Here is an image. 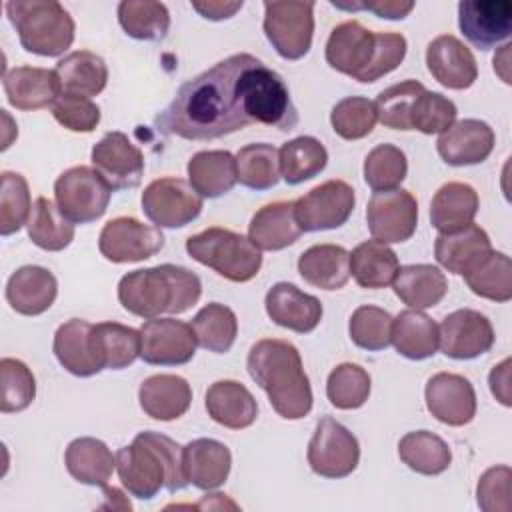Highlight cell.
<instances>
[{
  "label": "cell",
  "instance_id": "7dc6e473",
  "mask_svg": "<svg viewBox=\"0 0 512 512\" xmlns=\"http://www.w3.org/2000/svg\"><path fill=\"white\" fill-rule=\"evenodd\" d=\"M464 280L480 298L492 302H508L512 298V264L504 252L492 250Z\"/></svg>",
  "mask_w": 512,
  "mask_h": 512
},
{
  "label": "cell",
  "instance_id": "6f0895ef",
  "mask_svg": "<svg viewBox=\"0 0 512 512\" xmlns=\"http://www.w3.org/2000/svg\"><path fill=\"white\" fill-rule=\"evenodd\" d=\"M58 124L72 132H92L100 122V108L88 96L76 92H62L52 106Z\"/></svg>",
  "mask_w": 512,
  "mask_h": 512
},
{
  "label": "cell",
  "instance_id": "2e32d148",
  "mask_svg": "<svg viewBox=\"0 0 512 512\" xmlns=\"http://www.w3.org/2000/svg\"><path fill=\"white\" fill-rule=\"evenodd\" d=\"M366 224L374 240L384 244L406 242L418 224V202L402 188L374 192L366 206Z\"/></svg>",
  "mask_w": 512,
  "mask_h": 512
},
{
  "label": "cell",
  "instance_id": "52a82bcc",
  "mask_svg": "<svg viewBox=\"0 0 512 512\" xmlns=\"http://www.w3.org/2000/svg\"><path fill=\"white\" fill-rule=\"evenodd\" d=\"M186 252L230 282H248L262 266V250L250 238L220 226L192 234L186 240Z\"/></svg>",
  "mask_w": 512,
  "mask_h": 512
},
{
  "label": "cell",
  "instance_id": "f546056e",
  "mask_svg": "<svg viewBox=\"0 0 512 512\" xmlns=\"http://www.w3.org/2000/svg\"><path fill=\"white\" fill-rule=\"evenodd\" d=\"M232 454L214 438H196L184 446V474L200 490L222 486L230 474Z\"/></svg>",
  "mask_w": 512,
  "mask_h": 512
},
{
  "label": "cell",
  "instance_id": "b9f144b4",
  "mask_svg": "<svg viewBox=\"0 0 512 512\" xmlns=\"http://www.w3.org/2000/svg\"><path fill=\"white\" fill-rule=\"evenodd\" d=\"M278 158L280 176L292 186L318 176L328 164V152L314 136H298L284 142L278 150Z\"/></svg>",
  "mask_w": 512,
  "mask_h": 512
},
{
  "label": "cell",
  "instance_id": "f5cc1de1",
  "mask_svg": "<svg viewBox=\"0 0 512 512\" xmlns=\"http://www.w3.org/2000/svg\"><path fill=\"white\" fill-rule=\"evenodd\" d=\"M392 316L378 306H358L348 322V332L358 348L376 352L390 346L392 340Z\"/></svg>",
  "mask_w": 512,
  "mask_h": 512
},
{
  "label": "cell",
  "instance_id": "91938a15",
  "mask_svg": "<svg viewBox=\"0 0 512 512\" xmlns=\"http://www.w3.org/2000/svg\"><path fill=\"white\" fill-rule=\"evenodd\" d=\"M338 8H362V10H370L380 18H388V20H402L406 18L412 8L414 2H398V0H378V2H356V4H334Z\"/></svg>",
  "mask_w": 512,
  "mask_h": 512
},
{
  "label": "cell",
  "instance_id": "e575fe53",
  "mask_svg": "<svg viewBox=\"0 0 512 512\" xmlns=\"http://www.w3.org/2000/svg\"><path fill=\"white\" fill-rule=\"evenodd\" d=\"M394 294L414 310L436 306L448 292V280L438 266L432 264H408L398 268L394 282Z\"/></svg>",
  "mask_w": 512,
  "mask_h": 512
},
{
  "label": "cell",
  "instance_id": "44dd1931",
  "mask_svg": "<svg viewBox=\"0 0 512 512\" xmlns=\"http://www.w3.org/2000/svg\"><path fill=\"white\" fill-rule=\"evenodd\" d=\"M426 66L434 80L450 90H466L478 78L472 50L452 34H440L428 44Z\"/></svg>",
  "mask_w": 512,
  "mask_h": 512
},
{
  "label": "cell",
  "instance_id": "83f0119b",
  "mask_svg": "<svg viewBox=\"0 0 512 512\" xmlns=\"http://www.w3.org/2000/svg\"><path fill=\"white\" fill-rule=\"evenodd\" d=\"M208 416L230 430H244L254 424L258 404L252 392L236 380H216L206 390Z\"/></svg>",
  "mask_w": 512,
  "mask_h": 512
},
{
  "label": "cell",
  "instance_id": "db71d44e",
  "mask_svg": "<svg viewBox=\"0 0 512 512\" xmlns=\"http://www.w3.org/2000/svg\"><path fill=\"white\" fill-rule=\"evenodd\" d=\"M376 122V104L364 96L342 98L330 112V124L334 132L344 140H360L368 136Z\"/></svg>",
  "mask_w": 512,
  "mask_h": 512
},
{
  "label": "cell",
  "instance_id": "7bdbcfd3",
  "mask_svg": "<svg viewBox=\"0 0 512 512\" xmlns=\"http://www.w3.org/2000/svg\"><path fill=\"white\" fill-rule=\"evenodd\" d=\"M26 228L30 240L48 252L64 250L74 240V224L46 196H38L32 202Z\"/></svg>",
  "mask_w": 512,
  "mask_h": 512
},
{
  "label": "cell",
  "instance_id": "ffe728a7",
  "mask_svg": "<svg viewBox=\"0 0 512 512\" xmlns=\"http://www.w3.org/2000/svg\"><path fill=\"white\" fill-rule=\"evenodd\" d=\"M428 412L442 424L464 426L476 416V392L468 378L454 372H438L424 388Z\"/></svg>",
  "mask_w": 512,
  "mask_h": 512
},
{
  "label": "cell",
  "instance_id": "484cf974",
  "mask_svg": "<svg viewBox=\"0 0 512 512\" xmlns=\"http://www.w3.org/2000/svg\"><path fill=\"white\" fill-rule=\"evenodd\" d=\"M56 276L44 266H22L6 282V300L10 308L24 316L44 314L56 300Z\"/></svg>",
  "mask_w": 512,
  "mask_h": 512
},
{
  "label": "cell",
  "instance_id": "6da1fadb",
  "mask_svg": "<svg viewBox=\"0 0 512 512\" xmlns=\"http://www.w3.org/2000/svg\"><path fill=\"white\" fill-rule=\"evenodd\" d=\"M258 58L232 54L184 82L156 118L166 134L186 140H216L252 124L244 100V72Z\"/></svg>",
  "mask_w": 512,
  "mask_h": 512
},
{
  "label": "cell",
  "instance_id": "bcb514c9",
  "mask_svg": "<svg viewBox=\"0 0 512 512\" xmlns=\"http://www.w3.org/2000/svg\"><path fill=\"white\" fill-rule=\"evenodd\" d=\"M238 182L252 190L274 188L280 180L278 148L266 142L248 144L236 154Z\"/></svg>",
  "mask_w": 512,
  "mask_h": 512
},
{
  "label": "cell",
  "instance_id": "7a4b0ae2",
  "mask_svg": "<svg viewBox=\"0 0 512 512\" xmlns=\"http://www.w3.org/2000/svg\"><path fill=\"white\" fill-rule=\"evenodd\" d=\"M246 368L250 378L266 392L270 406L286 420H300L312 410V388L294 344L262 338L252 344Z\"/></svg>",
  "mask_w": 512,
  "mask_h": 512
},
{
  "label": "cell",
  "instance_id": "ac0fdd59",
  "mask_svg": "<svg viewBox=\"0 0 512 512\" xmlns=\"http://www.w3.org/2000/svg\"><path fill=\"white\" fill-rule=\"evenodd\" d=\"M90 158L112 190H130L142 182L144 156L124 132H106L94 144Z\"/></svg>",
  "mask_w": 512,
  "mask_h": 512
},
{
  "label": "cell",
  "instance_id": "11a10c76",
  "mask_svg": "<svg viewBox=\"0 0 512 512\" xmlns=\"http://www.w3.org/2000/svg\"><path fill=\"white\" fill-rule=\"evenodd\" d=\"M32 202L30 188L22 174L2 172V190H0V234L10 236L18 232L30 218Z\"/></svg>",
  "mask_w": 512,
  "mask_h": 512
},
{
  "label": "cell",
  "instance_id": "836d02e7",
  "mask_svg": "<svg viewBox=\"0 0 512 512\" xmlns=\"http://www.w3.org/2000/svg\"><path fill=\"white\" fill-rule=\"evenodd\" d=\"M300 276L320 290H338L350 278V252L338 244H314L298 258Z\"/></svg>",
  "mask_w": 512,
  "mask_h": 512
},
{
  "label": "cell",
  "instance_id": "8d00e7d4",
  "mask_svg": "<svg viewBox=\"0 0 512 512\" xmlns=\"http://www.w3.org/2000/svg\"><path fill=\"white\" fill-rule=\"evenodd\" d=\"M90 342L102 370L128 368L140 356V330L118 322L92 324Z\"/></svg>",
  "mask_w": 512,
  "mask_h": 512
},
{
  "label": "cell",
  "instance_id": "94428289",
  "mask_svg": "<svg viewBox=\"0 0 512 512\" xmlns=\"http://www.w3.org/2000/svg\"><path fill=\"white\" fill-rule=\"evenodd\" d=\"M488 384H490L494 398L500 404H504V406L512 404V400H510V358H504L498 366L492 368V372L488 376Z\"/></svg>",
  "mask_w": 512,
  "mask_h": 512
},
{
  "label": "cell",
  "instance_id": "5b68a950",
  "mask_svg": "<svg viewBox=\"0 0 512 512\" xmlns=\"http://www.w3.org/2000/svg\"><path fill=\"white\" fill-rule=\"evenodd\" d=\"M200 294L198 274L176 264L134 270L118 282L122 308L146 320L160 318V314H182L200 300Z\"/></svg>",
  "mask_w": 512,
  "mask_h": 512
},
{
  "label": "cell",
  "instance_id": "d590c367",
  "mask_svg": "<svg viewBox=\"0 0 512 512\" xmlns=\"http://www.w3.org/2000/svg\"><path fill=\"white\" fill-rule=\"evenodd\" d=\"M478 206V192L470 184L446 182L432 196L430 222L440 234L454 232L474 222Z\"/></svg>",
  "mask_w": 512,
  "mask_h": 512
},
{
  "label": "cell",
  "instance_id": "5bb4252c",
  "mask_svg": "<svg viewBox=\"0 0 512 512\" xmlns=\"http://www.w3.org/2000/svg\"><path fill=\"white\" fill-rule=\"evenodd\" d=\"M356 204L354 188L344 180H326L294 202L302 232L334 230L346 224Z\"/></svg>",
  "mask_w": 512,
  "mask_h": 512
},
{
  "label": "cell",
  "instance_id": "30bf717a",
  "mask_svg": "<svg viewBox=\"0 0 512 512\" xmlns=\"http://www.w3.org/2000/svg\"><path fill=\"white\" fill-rule=\"evenodd\" d=\"M264 34L286 60L308 54L314 34V2H264Z\"/></svg>",
  "mask_w": 512,
  "mask_h": 512
},
{
  "label": "cell",
  "instance_id": "4fadbf2b",
  "mask_svg": "<svg viewBox=\"0 0 512 512\" xmlns=\"http://www.w3.org/2000/svg\"><path fill=\"white\" fill-rule=\"evenodd\" d=\"M164 248V234L158 226L144 224L132 216H118L104 224L98 236L100 254L114 262H142Z\"/></svg>",
  "mask_w": 512,
  "mask_h": 512
},
{
  "label": "cell",
  "instance_id": "74e56055",
  "mask_svg": "<svg viewBox=\"0 0 512 512\" xmlns=\"http://www.w3.org/2000/svg\"><path fill=\"white\" fill-rule=\"evenodd\" d=\"M396 352L408 360H426L438 350V324L424 312L408 308L392 320Z\"/></svg>",
  "mask_w": 512,
  "mask_h": 512
},
{
  "label": "cell",
  "instance_id": "9f6ffc18",
  "mask_svg": "<svg viewBox=\"0 0 512 512\" xmlns=\"http://www.w3.org/2000/svg\"><path fill=\"white\" fill-rule=\"evenodd\" d=\"M456 104L440 92L424 90L412 108L410 114V130H418L422 134H442L456 120Z\"/></svg>",
  "mask_w": 512,
  "mask_h": 512
},
{
  "label": "cell",
  "instance_id": "ba28073f",
  "mask_svg": "<svg viewBox=\"0 0 512 512\" xmlns=\"http://www.w3.org/2000/svg\"><path fill=\"white\" fill-rule=\"evenodd\" d=\"M242 80L246 112L252 122L274 126L282 132L298 124L296 106L278 72L270 70L262 60H256L246 68Z\"/></svg>",
  "mask_w": 512,
  "mask_h": 512
},
{
  "label": "cell",
  "instance_id": "ab89813d",
  "mask_svg": "<svg viewBox=\"0 0 512 512\" xmlns=\"http://www.w3.org/2000/svg\"><path fill=\"white\" fill-rule=\"evenodd\" d=\"M400 460L414 472L424 476H438L452 464L450 446L434 432L414 430L398 442Z\"/></svg>",
  "mask_w": 512,
  "mask_h": 512
},
{
  "label": "cell",
  "instance_id": "3957f363",
  "mask_svg": "<svg viewBox=\"0 0 512 512\" xmlns=\"http://www.w3.org/2000/svg\"><path fill=\"white\" fill-rule=\"evenodd\" d=\"M116 472L124 490L140 500H152L162 488L178 492L188 486L184 446L154 430L136 434L116 452Z\"/></svg>",
  "mask_w": 512,
  "mask_h": 512
},
{
  "label": "cell",
  "instance_id": "9c48e42d",
  "mask_svg": "<svg viewBox=\"0 0 512 512\" xmlns=\"http://www.w3.org/2000/svg\"><path fill=\"white\" fill-rule=\"evenodd\" d=\"M112 192V186L94 166L68 168L54 182L56 206L72 224H88L102 218Z\"/></svg>",
  "mask_w": 512,
  "mask_h": 512
},
{
  "label": "cell",
  "instance_id": "9a60e30c",
  "mask_svg": "<svg viewBox=\"0 0 512 512\" xmlns=\"http://www.w3.org/2000/svg\"><path fill=\"white\" fill-rule=\"evenodd\" d=\"M192 324L176 318H150L140 328V358L152 366H180L196 354Z\"/></svg>",
  "mask_w": 512,
  "mask_h": 512
},
{
  "label": "cell",
  "instance_id": "7c38bea8",
  "mask_svg": "<svg viewBox=\"0 0 512 512\" xmlns=\"http://www.w3.org/2000/svg\"><path fill=\"white\" fill-rule=\"evenodd\" d=\"M142 210L158 228H182L202 212V196L174 176L152 180L142 192Z\"/></svg>",
  "mask_w": 512,
  "mask_h": 512
},
{
  "label": "cell",
  "instance_id": "1f68e13d",
  "mask_svg": "<svg viewBox=\"0 0 512 512\" xmlns=\"http://www.w3.org/2000/svg\"><path fill=\"white\" fill-rule=\"evenodd\" d=\"M68 474L86 486H108L116 468V456L110 448L92 436L74 438L64 454Z\"/></svg>",
  "mask_w": 512,
  "mask_h": 512
},
{
  "label": "cell",
  "instance_id": "60d3db41",
  "mask_svg": "<svg viewBox=\"0 0 512 512\" xmlns=\"http://www.w3.org/2000/svg\"><path fill=\"white\" fill-rule=\"evenodd\" d=\"M56 74L64 92H76L82 96H96L106 88L108 68L106 62L90 50H74L58 60Z\"/></svg>",
  "mask_w": 512,
  "mask_h": 512
},
{
  "label": "cell",
  "instance_id": "f35d334b",
  "mask_svg": "<svg viewBox=\"0 0 512 512\" xmlns=\"http://www.w3.org/2000/svg\"><path fill=\"white\" fill-rule=\"evenodd\" d=\"M398 268L396 252L380 240H366L350 252V274L362 288H386L394 282Z\"/></svg>",
  "mask_w": 512,
  "mask_h": 512
},
{
  "label": "cell",
  "instance_id": "680465c9",
  "mask_svg": "<svg viewBox=\"0 0 512 512\" xmlns=\"http://www.w3.org/2000/svg\"><path fill=\"white\" fill-rule=\"evenodd\" d=\"M510 466L488 468L476 486V500L484 512H510Z\"/></svg>",
  "mask_w": 512,
  "mask_h": 512
},
{
  "label": "cell",
  "instance_id": "c3c4849f",
  "mask_svg": "<svg viewBox=\"0 0 512 512\" xmlns=\"http://www.w3.org/2000/svg\"><path fill=\"white\" fill-rule=\"evenodd\" d=\"M406 174V154L394 144H378L364 158V180L374 192L396 190Z\"/></svg>",
  "mask_w": 512,
  "mask_h": 512
},
{
  "label": "cell",
  "instance_id": "4316f807",
  "mask_svg": "<svg viewBox=\"0 0 512 512\" xmlns=\"http://www.w3.org/2000/svg\"><path fill=\"white\" fill-rule=\"evenodd\" d=\"M140 408L146 416L170 422L184 416L192 404V388L178 374L148 376L138 388Z\"/></svg>",
  "mask_w": 512,
  "mask_h": 512
},
{
  "label": "cell",
  "instance_id": "f907efd6",
  "mask_svg": "<svg viewBox=\"0 0 512 512\" xmlns=\"http://www.w3.org/2000/svg\"><path fill=\"white\" fill-rule=\"evenodd\" d=\"M424 90V84L418 80H404L388 86L374 100L378 120L392 130H410V114L414 102Z\"/></svg>",
  "mask_w": 512,
  "mask_h": 512
},
{
  "label": "cell",
  "instance_id": "681fc988",
  "mask_svg": "<svg viewBox=\"0 0 512 512\" xmlns=\"http://www.w3.org/2000/svg\"><path fill=\"white\" fill-rule=\"evenodd\" d=\"M326 396L338 410H356L370 396V374L358 364L342 362L328 374Z\"/></svg>",
  "mask_w": 512,
  "mask_h": 512
},
{
  "label": "cell",
  "instance_id": "ee69618b",
  "mask_svg": "<svg viewBox=\"0 0 512 512\" xmlns=\"http://www.w3.org/2000/svg\"><path fill=\"white\" fill-rule=\"evenodd\" d=\"M192 330L196 334V342L214 354H226L238 334V320L232 308L210 302L198 310L192 318Z\"/></svg>",
  "mask_w": 512,
  "mask_h": 512
},
{
  "label": "cell",
  "instance_id": "6125c7cd",
  "mask_svg": "<svg viewBox=\"0 0 512 512\" xmlns=\"http://www.w3.org/2000/svg\"><path fill=\"white\" fill-rule=\"evenodd\" d=\"M242 0L240 2H192V8L196 12H200L204 18L208 20H224V18H230L234 16L240 8H242Z\"/></svg>",
  "mask_w": 512,
  "mask_h": 512
},
{
  "label": "cell",
  "instance_id": "d4e9b609",
  "mask_svg": "<svg viewBox=\"0 0 512 512\" xmlns=\"http://www.w3.org/2000/svg\"><path fill=\"white\" fill-rule=\"evenodd\" d=\"M492 252L490 236L478 224L444 232L434 242V256L448 272L466 276Z\"/></svg>",
  "mask_w": 512,
  "mask_h": 512
},
{
  "label": "cell",
  "instance_id": "8fae6325",
  "mask_svg": "<svg viewBox=\"0 0 512 512\" xmlns=\"http://www.w3.org/2000/svg\"><path fill=\"white\" fill-rule=\"evenodd\" d=\"M314 474L322 478H346L360 460V446L356 436L330 416L318 420L306 452Z\"/></svg>",
  "mask_w": 512,
  "mask_h": 512
},
{
  "label": "cell",
  "instance_id": "4dcf8cb0",
  "mask_svg": "<svg viewBox=\"0 0 512 512\" xmlns=\"http://www.w3.org/2000/svg\"><path fill=\"white\" fill-rule=\"evenodd\" d=\"M90 332L92 324L88 320L70 318L68 322L58 326L52 342V350L60 366L80 378H88L102 372L92 352Z\"/></svg>",
  "mask_w": 512,
  "mask_h": 512
},
{
  "label": "cell",
  "instance_id": "f6af8a7d",
  "mask_svg": "<svg viewBox=\"0 0 512 512\" xmlns=\"http://www.w3.org/2000/svg\"><path fill=\"white\" fill-rule=\"evenodd\" d=\"M118 22L130 38L156 42L170 28V12L162 2L124 0L118 4Z\"/></svg>",
  "mask_w": 512,
  "mask_h": 512
},
{
  "label": "cell",
  "instance_id": "7402d4cb",
  "mask_svg": "<svg viewBox=\"0 0 512 512\" xmlns=\"http://www.w3.org/2000/svg\"><path fill=\"white\" fill-rule=\"evenodd\" d=\"M494 130L488 122L478 118H464L454 122L438 136L436 150L450 166H472L484 162L494 148Z\"/></svg>",
  "mask_w": 512,
  "mask_h": 512
},
{
  "label": "cell",
  "instance_id": "d6986e66",
  "mask_svg": "<svg viewBox=\"0 0 512 512\" xmlns=\"http://www.w3.org/2000/svg\"><path fill=\"white\" fill-rule=\"evenodd\" d=\"M458 26L480 50H490L512 34L510 0H466L458 4Z\"/></svg>",
  "mask_w": 512,
  "mask_h": 512
},
{
  "label": "cell",
  "instance_id": "e0dca14e",
  "mask_svg": "<svg viewBox=\"0 0 512 512\" xmlns=\"http://www.w3.org/2000/svg\"><path fill=\"white\" fill-rule=\"evenodd\" d=\"M494 344L490 320L472 308H460L444 316L438 326V348L454 360H472Z\"/></svg>",
  "mask_w": 512,
  "mask_h": 512
},
{
  "label": "cell",
  "instance_id": "d6a6232c",
  "mask_svg": "<svg viewBox=\"0 0 512 512\" xmlns=\"http://www.w3.org/2000/svg\"><path fill=\"white\" fill-rule=\"evenodd\" d=\"M188 182L202 198H218L238 182L236 156L228 150H200L188 160Z\"/></svg>",
  "mask_w": 512,
  "mask_h": 512
},
{
  "label": "cell",
  "instance_id": "f1b7e54d",
  "mask_svg": "<svg viewBox=\"0 0 512 512\" xmlns=\"http://www.w3.org/2000/svg\"><path fill=\"white\" fill-rule=\"evenodd\" d=\"M302 234L294 202H270L262 206L248 224V238L258 250H284Z\"/></svg>",
  "mask_w": 512,
  "mask_h": 512
},
{
  "label": "cell",
  "instance_id": "cb8c5ba5",
  "mask_svg": "<svg viewBox=\"0 0 512 512\" xmlns=\"http://www.w3.org/2000/svg\"><path fill=\"white\" fill-rule=\"evenodd\" d=\"M2 86L8 102L18 110L54 106L64 92L56 70L38 66H16L12 70H4Z\"/></svg>",
  "mask_w": 512,
  "mask_h": 512
},
{
  "label": "cell",
  "instance_id": "277c9868",
  "mask_svg": "<svg viewBox=\"0 0 512 512\" xmlns=\"http://www.w3.org/2000/svg\"><path fill=\"white\" fill-rule=\"evenodd\" d=\"M406 48V38L398 32H372L358 20H346L332 28L324 56L336 72L368 84L396 70Z\"/></svg>",
  "mask_w": 512,
  "mask_h": 512
},
{
  "label": "cell",
  "instance_id": "8992f818",
  "mask_svg": "<svg viewBox=\"0 0 512 512\" xmlns=\"http://www.w3.org/2000/svg\"><path fill=\"white\" fill-rule=\"evenodd\" d=\"M6 16L24 50L38 56H60L74 42V20L56 0H8Z\"/></svg>",
  "mask_w": 512,
  "mask_h": 512
},
{
  "label": "cell",
  "instance_id": "816d5d0a",
  "mask_svg": "<svg viewBox=\"0 0 512 512\" xmlns=\"http://www.w3.org/2000/svg\"><path fill=\"white\" fill-rule=\"evenodd\" d=\"M36 396V380L32 370L18 358L0 360V410L22 412Z\"/></svg>",
  "mask_w": 512,
  "mask_h": 512
},
{
  "label": "cell",
  "instance_id": "603a6c76",
  "mask_svg": "<svg viewBox=\"0 0 512 512\" xmlns=\"http://www.w3.org/2000/svg\"><path fill=\"white\" fill-rule=\"evenodd\" d=\"M266 314L282 328L298 334L312 332L322 320V302L288 282L274 284L264 298Z\"/></svg>",
  "mask_w": 512,
  "mask_h": 512
}]
</instances>
